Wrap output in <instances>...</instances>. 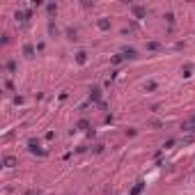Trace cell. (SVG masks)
<instances>
[{
    "label": "cell",
    "instance_id": "1",
    "mask_svg": "<svg viewBox=\"0 0 195 195\" xmlns=\"http://www.w3.org/2000/svg\"><path fill=\"white\" fill-rule=\"evenodd\" d=\"M184 131H191V133L195 131V117H191V119L184 122Z\"/></svg>",
    "mask_w": 195,
    "mask_h": 195
},
{
    "label": "cell",
    "instance_id": "2",
    "mask_svg": "<svg viewBox=\"0 0 195 195\" xmlns=\"http://www.w3.org/2000/svg\"><path fill=\"white\" fill-rule=\"evenodd\" d=\"M133 12H135V16H138V18L145 16V9H142V7H133Z\"/></svg>",
    "mask_w": 195,
    "mask_h": 195
},
{
    "label": "cell",
    "instance_id": "3",
    "mask_svg": "<svg viewBox=\"0 0 195 195\" xmlns=\"http://www.w3.org/2000/svg\"><path fill=\"white\" fill-rule=\"evenodd\" d=\"M5 163H7V168H12V165H14V159H12V156H7V159H5Z\"/></svg>",
    "mask_w": 195,
    "mask_h": 195
}]
</instances>
